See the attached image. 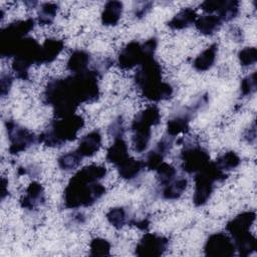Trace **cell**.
<instances>
[{
	"instance_id": "obj_1",
	"label": "cell",
	"mask_w": 257,
	"mask_h": 257,
	"mask_svg": "<svg viewBox=\"0 0 257 257\" xmlns=\"http://www.w3.org/2000/svg\"><path fill=\"white\" fill-rule=\"evenodd\" d=\"M99 78L98 70L87 69L64 78L51 79L45 86L42 100L52 106L56 117L74 114L80 103L92 102L98 98Z\"/></svg>"
},
{
	"instance_id": "obj_2",
	"label": "cell",
	"mask_w": 257,
	"mask_h": 257,
	"mask_svg": "<svg viewBox=\"0 0 257 257\" xmlns=\"http://www.w3.org/2000/svg\"><path fill=\"white\" fill-rule=\"evenodd\" d=\"M105 175L106 169L100 165H88L77 171L64 189V207L78 209L92 206L105 194L104 186L99 183Z\"/></svg>"
},
{
	"instance_id": "obj_3",
	"label": "cell",
	"mask_w": 257,
	"mask_h": 257,
	"mask_svg": "<svg viewBox=\"0 0 257 257\" xmlns=\"http://www.w3.org/2000/svg\"><path fill=\"white\" fill-rule=\"evenodd\" d=\"M161 64L153 57L141 64L135 73V82L142 95L151 101L169 99L174 92L173 86L163 81Z\"/></svg>"
},
{
	"instance_id": "obj_4",
	"label": "cell",
	"mask_w": 257,
	"mask_h": 257,
	"mask_svg": "<svg viewBox=\"0 0 257 257\" xmlns=\"http://www.w3.org/2000/svg\"><path fill=\"white\" fill-rule=\"evenodd\" d=\"M84 126V119L79 114L57 117L38 137L39 142L50 148H59L76 139L79 131Z\"/></svg>"
},
{
	"instance_id": "obj_5",
	"label": "cell",
	"mask_w": 257,
	"mask_h": 257,
	"mask_svg": "<svg viewBox=\"0 0 257 257\" xmlns=\"http://www.w3.org/2000/svg\"><path fill=\"white\" fill-rule=\"evenodd\" d=\"M255 219L254 211H245L235 216L226 225V231L233 239L240 256H248L257 249V240L250 232Z\"/></svg>"
},
{
	"instance_id": "obj_6",
	"label": "cell",
	"mask_w": 257,
	"mask_h": 257,
	"mask_svg": "<svg viewBox=\"0 0 257 257\" xmlns=\"http://www.w3.org/2000/svg\"><path fill=\"white\" fill-rule=\"evenodd\" d=\"M161 120V112L158 106L150 105L140 111L132 122L133 146L136 152H145L150 144L152 126L157 125Z\"/></svg>"
},
{
	"instance_id": "obj_7",
	"label": "cell",
	"mask_w": 257,
	"mask_h": 257,
	"mask_svg": "<svg viewBox=\"0 0 257 257\" xmlns=\"http://www.w3.org/2000/svg\"><path fill=\"white\" fill-rule=\"evenodd\" d=\"M227 178V173L223 172L215 164L209 162L203 169L196 173L195 177V191L193 196V203L196 207L204 206L215 188L216 182H223Z\"/></svg>"
},
{
	"instance_id": "obj_8",
	"label": "cell",
	"mask_w": 257,
	"mask_h": 257,
	"mask_svg": "<svg viewBox=\"0 0 257 257\" xmlns=\"http://www.w3.org/2000/svg\"><path fill=\"white\" fill-rule=\"evenodd\" d=\"M158 46V39L151 37L145 42L131 41L118 53L117 65L119 68L127 70L140 66L146 60L153 58Z\"/></svg>"
},
{
	"instance_id": "obj_9",
	"label": "cell",
	"mask_w": 257,
	"mask_h": 257,
	"mask_svg": "<svg viewBox=\"0 0 257 257\" xmlns=\"http://www.w3.org/2000/svg\"><path fill=\"white\" fill-rule=\"evenodd\" d=\"M34 19L17 20L9 23L0 31V55L3 58L14 57L20 42L34 28Z\"/></svg>"
},
{
	"instance_id": "obj_10",
	"label": "cell",
	"mask_w": 257,
	"mask_h": 257,
	"mask_svg": "<svg viewBox=\"0 0 257 257\" xmlns=\"http://www.w3.org/2000/svg\"><path fill=\"white\" fill-rule=\"evenodd\" d=\"M41 45L32 37H25L17 47L11 64L12 70L17 78L28 79V71L32 64H38Z\"/></svg>"
},
{
	"instance_id": "obj_11",
	"label": "cell",
	"mask_w": 257,
	"mask_h": 257,
	"mask_svg": "<svg viewBox=\"0 0 257 257\" xmlns=\"http://www.w3.org/2000/svg\"><path fill=\"white\" fill-rule=\"evenodd\" d=\"M5 127L10 143L9 153L11 155H18L25 152L36 142H39L38 137L27 128L19 125L14 120L7 119L5 121Z\"/></svg>"
},
{
	"instance_id": "obj_12",
	"label": "cell",
	"mask_w": 257,
	"mask_h": 257,
	"mask_svg": "<svg viewBox=\"0 0 257 257\" xmlns=\"http://www.w3.org/2000/svg\"><path fill=\"white\" fill-rule=\"evenodd\" d=\"M236 247L230 235L224 232L211 234L204 245V253L211 257H231L235 255Z\"/></svg>"
},
{
	"instance_id": "obj_13",
	"label": "cell",
	"mask_w": 257,
	"mask_h": 257,
	"mask_svg": "<svg viewBox=\"0 0 257 257\" xmlns=\"http://www.w3.org/2000/svg\"><path fill=\"white\" fill-rule=\"evenodd\" d=\"M181 160L184 172L196 174L210 162V155L199 145H189L181 152Z\"/></svg>"
},
{
	"instance_id": "obj_14",
	"label": "cell",
	"mask_w": 257,
	"mask_h": 257,
	"mask_svg": "<svg viewBox=\"0 0 257 257\" xmlns=\"http://www.w3.org/2000/svg\"><path fill=\"white\" fill-rule=\"evenodd\" d=\"M168 238L154 234H145L136 246V254L140 257H159L168 249Z\"/></svg>"
},
{
	"instance_id": "obj_15",
	"label": "cell",
	"mask_w": 257,
	"mask_h": 257,
	"mask_svg": "<svg viewBox=\"0 0 257 257\" xmlns=\"http://www.w3.org/2000/svg\"><path fill=\"white\" fill-rule=\"evenodd\" d=\"M45 202L44 189L38 182L33 181L26 189L25 195L20 199V206L26 210H34Z\"/></svg>"
},
{
	"instance_id": "obj_16",
	"label": "cell",
	"mask_w": 257,
	"mask_h": 257,
	"mask_svg": "<svg viewBox=\"0 0 257 257\" xmlns=\"http://www.w3.org/2000/svg\"><path fill=\"white\" fill-rule=\"evenodd\" d=\"M100 146H101V135L99 131L94 130L81 138L76 151L82 158L92 157L98 152V150L100 149Z\"/></svg>"
},
{
	"instance_id": "obj_17",
	"label": "cell",
	"mask_w": 257,
	"mask_h": 257,
	"mask_svg": "<svg viewBox=\"0 0 257 257\" xmlns=\"http://www.w3.org/2000/svg\"><path fill=\"white\" fill-rule=\"evenodd\" d=\"M64 48V42L61 39L48 38L41 44L38 64H48L54 61Z\"/></svg>"
},
{
	"instance_id": "obj_18",
	"label": "cell",
	"mask_w": 257,
	"mask_h": 257,
	"mask_svg": "<svg viewBox=\"0 0 257 257\" xmlns=\"http://www.w3.org/2000/svg\"><path fill=\"white\" fill-rule=\"evenodd\" d=\"M128 157V148L123 137L113 139L112 145L106 152V161L116 167Z\"/></svg>"
},
{
	"instance_id": "obj_19",
	"label": "cell",
	"mask_w": 257,
	"mask_h": 257,
	"mask_svg": "<svg viewBox=\"0 0 257 257\" xmlns=\"http://www.w3.org/2000/svg\"><path fill=\"white\" fill-rule=\"evenodd\" d=\"M90 59L91 56L87 51L77 49L70 54L66 63V67L71 72V74L80 73L88 69Z\"/></svg>"
},
{
	"instance_id": "obj_20",
	"label": "cell",
	"mask_w": 257,
	"mask_h": 257,
	"mask_svg": "<svg viewBox=\"0 0 257 257\" xmlns=\"http://www.w3.org/2000/svg\"><path fill=\"white\" fill-rule=\"evenodd\" d=\"M145 162L128 157L126 160H124L122 163L116 166V169L120 178L131 181L137 178L140 175V173L145 169Z\"/></svg>"
},
{
	"instance_id": "obj_21",
	"label": "cell",
	"mask_w": 257,
	"mask_h": 257,
	"mask_svg": "<svg viewBox=\"0 0 257 257\" xmlns=\"http://www.w3.org/2000/svg\"><path fill=\"white\" fill-rule=\"evenodd\" d=\"M222 23L223 22L217 15L206 14V15L198 16L194 25L201 34L212 35L220 29Z\"/></svg>"
},
{
	"instance_id": "obj_22",
	"label": "cell",
	"mask_w": 257,
	"mask_h": 257,
	"mask_svg": "<svg viewBox=\"0 0 257 257\" xmlns=\"http://www.w3.org/2000/svg\"><path fill=\"white\" fill-rule=\"evenodd\" d=\"M198 14L193 8H184L179 13H177L169 22L168 26L173 30H181L188 28L195 23Z\"/></svg>"
},
{
	"instance_id": "obj_23",
	"label": "cell",
	"mask_w": 257,
	"mask_h": 257,
	"mask_svg": "<svg viewBox=\"0 0 257 257\" xmlns=\"http://www.w3.org/2000/svg\"><path fill=\"white\" fill-rule=\"evenodd\" d=\"M218 52V45L216 43L211 44L208 48L203 50L194 60L193 66L197 71H207L215 63Z\"/></svg>"
},
{
	"instance_id": "obj_24",
	"label": "cell",
	"mask_w": 257,
	"mask_h": 257,
	"mask_svg": "<svg viewBox=\"0 0 257 257\" xmlns=\"http://www.w3.org/2000/svg\"><path fill=\"white\" fill-rule=\"evenodd\" d=\"M122 3L119 1H108L101 12V23L105 26H114L118 23L122 13Z\"/></svg>"
},
{
	"instance_id": "obj_25",
	"label": "cell",
	"mask_w": 257,
	"mask_h": 257,
	"mask_svg": "<svg viewBox=\"0 0 257 257\" xmlns=\"http://www.w3.org/2000/svg\"><path fill=\"white\" fill-rule=\"evenodd\" d=\"M188 181L184 177L175 178L172 182L162 186L161 195L165 200H177L186 191Z\"/></svg>"
},
{
	"instance_id": "obj_26",
	"label": "cell",
	"mask_w": 257,
	"mask_h": 257,
	"mask_svg": "<svg viewBox=\"0 0 257 257\" xmlns=\"http://www.w3.org/2000/svg\"><path fill=\"white\" fill-rule=\"evenodd\" d=\"M191 115L187 112L184 114H178L168 120L167 135L174 138L180 134L187 133L189 131V122Z\"/></svg>"
},
{
	"instance_id": "obj_27",
	"label": "cell",
	"mask_w": 257,
	"mask_h": 257,
	"mask_svg": "<svg viewBox=\"0 0 257 257\" xmlns=\"http://www.w3.org/2000/svg\"><path fill=\"white\" fill-rule=\"evenodd\" d=\"M216 12L222 22L231 21L239 14V2L235 0H221Z\"/></svg>"
},
{
	"instance_id": "obj_28",
	"label": "cell",
	"mask_w": 257,
	"mask_h": 257,
	"mask_svg": "<svg viewBox=\"0 0 257 257\" xmlns=\"http://www.w3.org/2000/svg\"><path fill=\"white\" fill-rule=\"evenodd\" d=\"M58 11V5L52 2L42 3L38 9V22L41 25H49L53 22Z\"/></svg>"
},
{
	"instance_id": "obj_29",
	"label": "cell",
	"mask_w": 257,
	"mask_h": 257,
	"mask_svg": "<svg viewBox=\"0 0 257 257\" xmlns=\"http://www.w3.org/2000/svg\"><path fill=\"white\" fill-rule=\"evenodd\" d=\"M240 157L233 151L224 153L215 161V164L219 167V169H221L225 173L237 168L240 165Z\"/></svg>"
},
{
	"instance_id": "obj_30",
	"label": "cell",
	"mask_w": 257,
	"mask_h": 257,
	"mask_svg": "<svg viewBox=\"0 0 257 257\" xmlns=\"http://www.w3.org/2000/svg\"><path fill=\"white\" fill-rule=\"evenodd\" d=\"M82 159L83 158L75 150L73 152H69V153L61 155L57 160V164L61 170L68 172V171H72L75 168H77L79 166V164L81 163Z\"/></svg>"
},
{
	"instance_id": "obj_31",
	"label": "cell",
	"mask_w": 257,
	"mask_h": 257,
	"mask_svg": "<svg viewBox=\"0 0 257 257\" xmlns=\"http://www.w3.org/2000/svg\"><path fill=\"white\" fill-rule=\"evenodd\" d=\"M105 216L108 223L116 229L122 228L128 222L126 211L122 207L111 208Z\"/></svg>"
},
{
	"instance_id": "obj_32",
	"label": "cell",
	"mask_w": 257,
	"mask_h": 257,
	"mask_svg": "<svg viewBox=\"0 0 257 257\" xmlns=\"http://www.w3.org/2000/svg\"><path fill=\"white\" fill-rule=\"evenodd\" d=\"M157 172V178L159 180V183L161 186H164L170 182H172L176 178L177 171L176 169L165 162H163L156 170Z\"/></svg>"
},
{
	"instance_id": "obj_33",
	"label": "cell",
	"mask_w": 257,
	"mask_h": 257,
	"mask_svg": "<svg viewBox=\"0 0 257 257\" xmlns=\"http://www.w3.org/2000/svg\"><path fill=\"white\" fill-rule=\"evenodd\" d=\"M91 256H107L110 253V243L103 238H93L89 244Z\"/></svg>"
},
{
	"instance_id": "obj_34",
	"label": "cell",
	"mask_w": 257,
	"mask_h": 257,
	"mask_svg": "<svg viewBox=\"0 0 257 257\" xmlns=\"http://www.w3.org/2000/svg\"><path fill=\"white\" fill-rule=\"evenodd\" d=\"M238 58L242 66H250L257 61V50L255 47H245L238 52Z\"/></svg>"
},
{
	"instance_id": "obj_35",
	"label": "cell",
	"mask_w": 257,
	"mask_h": 257,
	"mask_svg": "<svg viewBox=\"0 0 257 257\" xmlns=\"http://www.w3.org/2000/svg\"><path fill=\"white\" fill-rule=\"evenodd\" d=\"M256 88H257L256 72H252L251 74L247 75L241 80L240 90L243 96H248L253 94L256 91Z\"/></svg>"
},
{
	"instance_id": "obj_36",
	"label": "cell",
	"mask_w": 257,
	"mask_h": 257,
	"mask_svg": "<svg viewBox=\"0 0 257 257\" xmlns=\"http://www.w3.org/2000/svg\"><path fill=\"white\" fill-rule=\"evenodd\" d=\"M164 158L165 155L162 154L160 151H158L156 148L154 150H152L148 156H147V160L145 162L146 167L149 170H153L156 171L157 168L164 162Z\"/></svg>"
},
{
	"instance_id": "obj_37",
	"label": "cell",
	"mask_w": 257,
	"mask_h": 257,
	"mask_svg": "<svg viewBox=\"0 0 257 257\" xmlns=\"http://www.w3.org/2000/svg\"><path fill=\"white\" fill-rule=\"evenodd\" d=\"M12 82H13V77L11 74L9 73H2L1 74V78H0V93H1V96L4 97L6 96L9 91H10V88L12 86Z\"/></svg>"
},
{
	"instance_id": "obj_38",
	"label": "cell",
	"mask_w": 257,
	"mask_h": 257,
	"mask_svg": "<svg viewBox=\"0 0 257 257\" xmlns=\"http://www.w3.org/2000/svg\"><path fill=\"white\" fill-rule=\"evenodd\" d=\"M108 132H109V135L115 139V138H119V137H123V125H122V119L121 117H117L116 119H114L109 128H108Z\"/></svg>"
},
{
	"instance_id": "obj_39",
	"label": "cell",
	"mask_w": 257,
	"mask_h": 257,
	"mask_svg": "<svg viewBox=\"0 0 257 257\" xmlns=\"http://www.w3.org/2000/svg\"><path fill=\"white\" fill-rule=\"evenodd\" d=\"M153 3L152 2H143L141 3V6H138L135 8V16L138 18L144 17L151 9Z\"/></svg>"
},
{
	"instance_id": "obj_40",
	"label": "cell",
	"mask_w": 257,
	"mask_h": 257,
	"mask_svg": "<svg viewBox=\"0 0 257 257\" xmlns=\"http://www.w3.org/2000/svg\"><path fill=\"white\" fill-rule=\"evenodd\" d=\"M132 224H134L136 227H138L141 230H147L149 227V220L147 219H142V220H138V221H131Z\"/></svg>"
},
{
	"instance_id": "obj_41",
	"label": "cell",
	"mask_w": 257,
	"mask_h": 257,
	"mask_svg": "<svg viewBox=\"0 0 257 257\" xmlns=\"http://www.w3.org/2000/svg\"><path fill=\"white\" fill-rule=\"evenodd\" d=\"M8 181L5 178H2L1 180V200L3 201L5 197L8 195V189H7Z\"/></svg>"
}]
</instances>
